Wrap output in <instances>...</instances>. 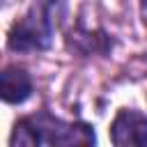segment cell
Here are the masks:
<instances>
[{
  "mask_svg": "<svg viewBox=\"0 0 147 147\" xmlns=\"http://www.w3.org/2000/svg\"><path fill=\"white\" fill-rule=\"evenodd\" d=\"M34 145H92L94 131L87 124H64L48 115L30 117L28 119Z\"/></svg>",
  "mask_w": 147,
  "mask_h": 147,
  "instance_id": "1",
  "label": "cell"
},
{
  "mask_svg": "<svg viewBox=\"0 0 147 147\" xmlns=\"http://www.w3.org/2000/svg\"><path fill=\"white\" fill-rule=\"evenodd\" d=\"M110 133L117 147H142L147 145V117L138 110H119Z\"/></svg>",
  "mask_w": 147,
  "mask_h": 147,
  "instance_id": "2",
  "label": "cell"
},
{
  "mask_svg": "<svg viewBox=\"0 0 147 147\" xmlns=\"http://www.w3.org/2000/svg\"><path fill=\"white\" fill-rule=\"evenodd\" d=\"M48 18L41 16H25L21 23L14 25V30L9 32V48L11 51H34V48H44L48 44Z\"/></svg>",
  "mask_w": 147,
  "mask_h": 147,
  "instance_id": "3",
  "label": "cell"
},
{
  "mask_svg": "<svg viewBox=\"0 0 147 147\" xmlns=\"http://www.w3.org/2000/svg\"><path fill=\"white\" fill-rule=\"evenodd\" d=\"M32 92V78L18 67H9L0 76V96L5 103H23Z\"/></svg>",
  "mask_w": 147,
  "mask_h": 147,
  "instance_id": "4",
  "label": "cell"
},
{
  "mask_svg": "<svg viewBox=\"0 0 147 147\" xmlns=\"http://www.w3.org/2000/svg\"><path fill=\"white\" fill-rule=\"evenodd\" d=\"M11 145H21V147H32V145H34V136H32V129H30L28 119H23V122H18V124L14 126Z\"/></svg>",
  "mask_w": 147,
  "mask_h": 147,
  "instance_id": "5",
  "label": "cell"
}]
</instances>
